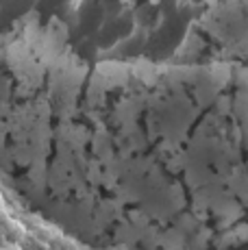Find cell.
Returning <instances> with one entry per match:
<instances>
[{
	"label": "cell",
	"instance_id": "6da1fadb",
	"mask_svg": "<svg viewBox=\"0 0 248 250\" xmlns=\"http://www.w3.org/2000/svg\"><path fill=\"white\" fill-rule=\"evenodd\" d=\"M189 2H192V4H198V2H203V0H189Z\"/></svg>",
	"mask_w": 248,
	"mask_h": 250
}]
</instances>
